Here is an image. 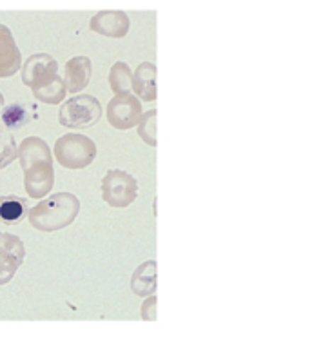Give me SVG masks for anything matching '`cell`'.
I'll return each instance as SVG.
<instances>
[{
  "mask_svg": "<svg viewBox=\"0 0 323 363\" xmlns=\"http://www.w3.org/2000/svg\"><path fill=\"white\" fill-rule=\"evenodd\" d=\"M18 160L24 171V189L31 199L47 196L55 184L53 155L50 145L38 138L29 136L18 147Z\"/></svg>",
  "mask_w": 323,
  "mask_h": 363,
  "instance_id": "obj_1",
  "label": "cell"
},
{
  "mask_svg": "<svg viewBox=\"0 0 323 363\" xmlns=\"http://www.w3.org/2000/svg\"><path fill=\"white\" fill-rule=\"evenodd\" d=\"M80 211V200L71 193H57L42 200L28 213L29 223L44 233L66 229L75 222Z\"/></svg>",
  "mask_w": 323,
  "mask_h": 363,
  "instance_id": "obj_2",
  "label": "cell"
},
{
  "mask_svg": "<svg viewBox=\"0 0 323 363\" xmlns=\"http://www.w3.org/2000/svg\"><path fill=\"white\" fill-rule=\"evenodd\" d=\"M55 157L66 169H86L96 158V145L89 136L67 133L55 142Z\"/></svg>",
  "mask_w": 323,
  "mask_h": 363,
  "instance_id": "obj_3",
  "label": "cell"
},
{
  "mask_svg": "<svg viewBox=\"0 0 323 363\" xmlns=\"http://www.w3.org/2000/svg\"><path fill=\"white\" fill-rule=\"evenodd\" d=\"M102 116V106L98 99L91 95H76L64 102L58 113V122L64 128L86 129L93 128Z\"/></svg>",
  "mask_w": 323,
  "mask_h": 363,
  "instance_id": "obj_4",
  "label": "cell"
},
{
  "mask_svg": "<svg viewBox=\"0 0 323 363\" xmlns=\"http://www.w3.org/2000/svg\"><path fill=\"white\" fill-rule=\"evenodd\" d=\"M138 196V182L133 174L111 169L102 178V199L111 207H129Z\"/></svg>",
  "mask_w": 323,
  "mask_h": 363,
  "instance_id": "obj_5",
  "label": "cell"
},
{
  "mask_svg": "<svg viewBox=\"0 0 323 363\" xmlns=\"http://www.w3.org/2000/svg\"><path fill=\"white\" fill-rule=\"evenodd\" d=\"M58 79V62L51 55L37 53L22 66V82L31 91L42 89Z\"/></svg>",
  "mask_w": 323,
  "mask_h": 363,
  "instance_id": "obj_6",
  "label": "cell"
},
{
  "mask_svg": "<svg viewBox=\"0 0 323 363\" xmlns=\"http://www.w3.org/2000/svg\"><path fill=\"white\" fill-rule=\"evenodd\" d=\"M142 116V104L137 95L125 93V95H115V99L108 104V120L115 129H131L138 124Z\"/></svg>",
  "mask_w": 323,
  "mask_h": 363,
  "instance_id": "obj_7",
  "label": "cell"
},
{
  "mask_svg": "<svg viewBox=\"0 0 323 363\" xmlns=\"http://www.w3.org/2000/svg\"><path fill=\"white\" fill-rule=\"evenodd\" d=\"M26 256L22 240L9 233H0V285H6L17 274Z\"/></svg>",
  "mask_w": 323,
  "mask_h": 363,
  "instance_id": "obj_8",
  "label": "cell"
},
{
  "mask_svg": "<svg viewBox=\"0 0 323 363\" xmlns=\"http://www.w3.org/2000/svg\"><path fill=\"white\" fill-rule=\"evenodd\" d=\"M95 33L108 38H122L129 33L131 21L124 11H100L89 22Z\"/></svg>",
  "mask_w": 323,
  "mask_h": 363,
  "instance_id": "obj_9",
  "label": "cell"
},
{
  "mask_svg": "<svg viewBox=\"0 0 323 363\" xmlns=\"http://www.w3.org/2000/svg\"><path fill=\"white\" fill-rule=\"evenodd\" d=\"M22 66V55L18 51L11 29L0 24V79H9Z\"/></svg>",
  "mask_w": 323,
  "mask_h": 363,
  "instance_id": "obj_10",
  "label": "cell"
},
{
  "mask_svg": "<svg viewBox=\"0 0 323 363\" xmlns=\"http://www.w3.org/2000/svg\"><path fill=\"white\" fill-rule=\"evenodd\" d=\"M93 74V64L87 57H75L67 60L66 71H64V82H66V89L71 95L80 93L86 89Z\"/></svg>",
  "mask_w": 323,
  "mask_h": 363,
  "instance_id": "obj_11",
  "label": "cell"
},
{
  "mask_svg": "<svg viewBox=\"0 0 323 363\" xmlns=\"http://www.w3.org/2000/svg\"><path fill=\"white\" fill-rule=\"evenodd\" d=\"M131 89L144 102L157 100V66L151 62H142L133 73Z\"/></svg>",
  "mask_w": 323,
  "mask_h": 363,
  "instance_id": "obj_12",
  "label": "cell"
},
{
  "mask_svg": "<svg viewBox=\"0 0 323 363\" xmlns=\"http://www.w3.org/2000/svg\"><path fill=\"white\" fill-rule=\"evenodd\" d=\"M131 289L138 296H149L157 291V262H145L133 272Z\"/></svg>",
  "mask_w": 323,
  "mask_h": 363,
  "instance_id": "obj_13",
  "label": "cell"
},
{
  "mask_svg": "<svg viewBox=\"0 0 323 363\" xmlns=\"http://www.w3.org/2000/svg\"><path fill=\"white\" fill-rule=\"evenodd\" d=\"M131 79L133 73L125 62H115L109 71V86L115 95H125L131 91Z\"/></svg>",
  "mask_w": 323,
  "mask_h": 363,
  "instance_id": "obj_14",
  "label": "cell"
},
{
  "mask_svg": "<svg viewBox=\"0 0 323 363\" xmlns=\"http://www.w3.org/2000/svg\"><path fill=\"white\" fill-rule=\"evenodd\" d=\"M28 211L26 200L18 199L17 194H6L0 196V220L4 222H17Z\"/></svg>",
  "mask_w": 323,
  "mask_h": 363,
  "instance_id": "obj_15",
  "label": "cell"
},
{
  "mask_svg": "<svg viewBox=\"0 0 323 363\" xmlns=\"http://www.w3.org/2000/svg\"><path fill=\"white\" fill-rule=\"evenodd\" d=\"M66 93H67L66 82H64L60 77H58L53 84H50V86L33 91L35 99L40 100V102L44 104H60L64 99H66Z\"/></svg>",
  "mask_w": 323,
  "mask_h": 363,
  "instance_id": "obj_16",
  "label": "cell"
},
{
  "mask_svg": "<svg viewBox=\"0 0 323 363\" xmlns=\"http://www.w3.org/2000/svg\"><path fill=\"white\" fill-rule=\"evenodd\" d=\"M138 135L147 145L154 147L157 145V111L151 109L147 113H142L138 120Z\"/></svg>",
  "mask_w": 323,
  "mask_h": 363,
  "instance_id": "obj_17",
  "label": "cell"
},
{
  "mask_svg": "<svg viewBox=\"0 0 323 363\" xmlns=\"http://www.w3.org/2000/svg\"><path fill=\"white\" fill-rule=\"evenodd\" d=\"M18 157V149L15 144V138H11L9 135L2 133L0 135V169L8 167L9 164H13V160Z\"/></svg>",
  "mask_w": 323,
  "mask_h": 363,
  "instance_id": "obj_18",
  "label": "cell"
},
{
  "mask_svg": "<svg viewBox=\"0 0 323 363\" xmlns=\"http://www.w3.org/2000/svg\"><path fill=\"white\" fill-rule=\"evenodd\" d=\"M0 115H2V120H4V124L8 125V128L17 129L24 124L26 109L22 108V106H18V104H15V106H9V108L2 109Z\"/></svg>",
  "mask_w": 323,
  "mask_h": 363,
  "instance_id": "obj_19",
  "label": "cell"
},
{
  "mask_svg": "<svg viewBox=\"0 0 323 363\" xmlns=\"http://www.w3.org/2000/svg\"><path fill=\"white\" fill-rule=\"evenodd\" d=\"M142 318L144 320H154L157 318V298L153 294H149V298L142 306Z\"/></svg>",
  "mask_w": 323,
  "mask_h": 363,
  "instance_id": "obj_20",
  "label": "cell"
},
{
  "mask_svg": "<svg viewBox=\"0 0 323 363\" xmlns=\"http://www.w3.org/2000/svg\"><path fill=\"white\" fill-rule=\"evenodd\" d=\"M4 106H6L4 95H2V93H0V113H2V109H4Z\"/></svg>",
  "mask_w": 323,
  "mask_h": 363,
  "instance_id": "obj_21",
  "label": "cell"
}]
</instances>
